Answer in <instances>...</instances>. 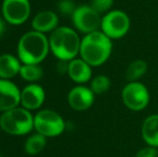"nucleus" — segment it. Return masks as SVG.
Returning a JSON list of instances; mask_svg holds the SVG:
<instances>
[{
	"label": "nucleus",
	"instance_id": "nucleus-10",
	"mask_svg": "<svg viewBox=\"0 0 158 157\" xmlns=\"http://www.w3.org/2000/svg\"><path fill=\"white\" fill-rule=\"evenodd\" d=\"M21 103V90L13 82L0 79V111L14 109Z\"/></svg>",
	"mask_w": 158,
	"mask_h": 157
},
{
	"label": "nucleus",
	"instance_id": "nucleus-4",
	"mask_svg": "<svg viewBox=\"0 0 158 157\" xmlns=\"http://www.w3.org/2000/svg\"><path fill=\"white\" fill-rule=\"evenodd\" d=\"M0 127L6 134L23 136L32 130L33 118L29 110L16 107L1 114Z\"/></svg>",
	"mask_w": 158,
	"mask_h": 157
},
{
	"label": "nucleus",
	"instance_id": "nucleus-19",
	"mask_svg": "<svg viewBox=\"0 0 158 157\" xmlns=\"http://www.w3.org/2000/svg\"><path fill=\"white\" fill-rule=\"evenodd\" d=\"M19 76L28 82H35L43 76V70L37 64H24L19 70Z\"/></svg>",
	"mask_w": 158,
	"mask_h": 157
},
{
	"label": "nucleus",
	"instance_id": "nucleus-5",
	"mask_svg": "<svg viewBox=\"0 0 158 157\" xmlns=\"http://www.w3.org/2000/svg\"><path fill=\"white\" fill-rule=\"evenodd\" d=\"M64 118L52 110H42L33 118V128L44 137H57L64 130Z\"/></svg>",
	"mask_w": 158,
	"mask_h": 157
},
{
	"label": "nucleus",
	"instance_id": "nucleus-17",
	"mask_svg": "<svg viewBox=\"0 0 158 157\" xmlns=\"http://www.w3.org/2000/svg\"><path fill=\"white\" fill-rule=\"evenodd\" d=\"M148 71V64L145 60L142 59H137V60L132 61L130 65L128 66L126 70V79L129 82H135L138 81L140 78L144 76Z\"/></svg>",
	"mask_w": 158,
	"mask_h": 157
},
{
	"label": "nucleus",
	"instance_id": "nucleus-14",
	"mask_svg": "<svg viewBox=\"0 0 158 157\" xmlns=\"http://www.w3.org/2000/svg\"><path fill=\"white\" fill-rule=\"evenodd\" d=\"M58 25V16L53 11H42L39 12L32 19L33 30L39 32L53 31Z\"/></svg>",
	"mask_w": 158,
	"mask_h": 157
},
{
	"label": "nucleus",
	"instance_id": "nucleus-8",
	"mask_svg": "<svg viewBox=\"0 0 158 157\" xmlns=\"http://www.w3.org/2000/svg\"><path fill=\"white\" fill-rule=\"evenodd\" d=\"M72 22L77 30L86 35L97 31L101 26L100 14L90 6H77L72 14Z\"/></svg>",
	"mask_w": 158,
	"mask_h": 157
},
{
	"label": "nucleus",
	"instance_id": "nucleus-16",
	"mask_svg": "<svg viewBox=\"0 0 158 157\" xmlns=\"http://www.w3.org/2000/svg\"><path fill=\"white\" fill-rule=\"evenodd\" d=\"M142 137L148 145L158 147V114H153L144 119Z\"/></svg>",
	"mask_w": 158,
	"mask_h": 157
},
{
	"label": "nucleus",
	"instance_id": "nucleus-18",
	"mask_svg": "<svg viewBox=\"0 0 158 157\" xmlns=\"http://www.w3.org/2000/svg\"><path fill=\"white\" fill-rule=\"evenodd\" d=\"M46 137L40 134H35L30 136L25 142V151L29 155H37L45 147Z\"/></svg>",
	"mask_w": 158,
	"mask_h": 157
},
{
	"label": "nucleus",
	"instance_id": "nucleus-7",
	"mask_svg": "<svg viewBox=\"0 0 158 157\" xmlns=\"http://www.w3.org/2000/svg\"><path fill=\"white\" fill-rule=\"evenodd\" d=\"M122 99L128 109L141 111L145 109L150 102V93L141 82H129L122 90Z\"/></svg>",
	"mask_w": 158,
	"mask_h": 157
},
{
	"label": "nucleus",
	"instance_id": "nucleus-6",
	"mask_svg": "<svg viewBox=\"0 0 158 157\" xmlns=\"http://www.w3.org/2000/svg\"><path fill=\"white\" fill-rule=\"evenodd\" d=\"M101 31L112 39H121L129 31L130 19L125 12L119 10L109 11L101 19Z\"/></svg>",
	"mask_w": 158,
	"mask_h": 157
},
{
	"label": "nucleus",
	"instance_id": "nucleus-9",
	"mask_svg": "<svg viewBox=\"0 0 158 157\" xmlns=\"http://www.w3.org/2000/svg\"><path fill=\"white\" fill-rule=\"evenodd\" d=\"M2 15L3 19L12 25L25 23L30 15L29 0H3Z\"/></svg>",
	"mask_w": 158,
	"mask_h": 157
},
{
	"label": "nucleus",
	"instance_id": "nucleus-23",
	"mask_svg": "<svg viewBox=\"0 0 158 157\" xmlns=\"http://www.w3.org/2000/svg\"><path fill=\"white\" fill-rule=\"evenodd\" d=\"M135 157H158V150L154 147H146L141 149L137 154Z\"/></svg>",
	"mask_w": 158,
	"mask_h": 157
},
{
	"label": "nucleus",
	"instance_id": "nucleus-3",
	"mask_svg": "<svg viewBox=\"0 0 158 157\" xmlns=\"http://www.w3.org/2000/svg\"><path fill=\"white\" fill-rule=\"evenodd\" d=\"M50 41V50L59 60L70 61L80 53L81 41L75 30L69 27H57L53 30Z\"/></svg>",
	"mask_w": 158,
	"mask_h": 157
},
{
	"label": "nucleus",
	"instance_id": "nucleus-15",
	"mask_svg": "<svg viewBox=\"0 0 158 157\" xmlns=\"http://www.w3.org/2000/svg\"><path fill=\"white\" fill-rule=\"evenodd\" d=\"M19 59L11 54H3L0 56V79H12L19 74L22 65Z\"/></svg>",
	"mask_w": 158,
	"mask_h": 157
},
{
	"label": "nucleus",
	"instance_id": "nucleus-20",
	"mask_svg": "<svg viewBox=\"0 0 158 157\" xmlns=\"http://www.w3.org/2000/svg\"><path fill=\"white\" fill-rule=\"evenodd\" d=\"M111 87V81L106 76H97L90 82V89L95 95H102Z\"/></svg>",
	"mask_w": 158,
	"mask_h": 157
},
{
	"label": "nucleus",
	"instance_id": "nucleus-22",
	"mask_svg": "<svg viewBox=\"0 0 158 157\" xmlns=\"http://www.w3.org/2000/svg\"><path fill=\"white\" fill-rule=\"evenodd\" d=\"M58 9L64 15H72L77 6L72 0H60L58 3Z\"/></svg>",
	"mask_w": 158,
	"mask_h": 157
},
{
	"label": "nucleus",
	"instance_id": "nucleus-1",
	"mask_svg": "<svg viewBox=\"0 0 158 157\" xmlns=\"http://www.w3.org/2000/svg\"><path fill=\"white\" fill-rule=\"evenodd\" d=\"M112 52V40L102 31L87 34L81 41L80 55L93 67L101 66L109 59Z\"/></svg>",
	"mask_w": 158,
	"mask_h": 157
},
{
	"label": "nucleus",
	"instance_id": "nucleus-12",
	"mask_svg": "<svg viewBox=\"0 0 158 157\" xmlns=\"http://www.w3.org/2000/svg\"><path fill=\"white\" fill-rule=\"evenodd\" d=\"M45 93L38 84H30L21 92V105L27 110L39 109L44 102Z\"/></svg>",
	"mask_w": 158,
	"mask_h": 157
},
{
	"label": "nucleus",
	"instance_id": "nucleus-24",
	"mask_svg": "<svg viewBox=\"0 0 158 157\" xmlns=\"http://www.w3.org/2000/svg\"><path fill=\"white\" fill-rule=\"evenodd\" d=\"M4 29H6V25H4V22L2 21L1 19H0V36H1V35L3 34Z\"/></svg>",
	"mask_w": 158,
	"mask_h": 157
},
{
	"label": "nucleus",
	"instance_id": "nucleus-11",
	"mask_svg": "<svg viewBox=\"0 0 158 157\" xmlns=\"http://www.w3.org/2000/svg\"><path fill=\"white\" fill-rule=\"evenodd\" d=\"M95 101V94L86 86H75L69 92L68 102L72 109L77 111H84L89 109Z\"/></svg>",
	"mask_w": 158,
	"mask_h": 157
},
{
	"label": "nucleus",
	"instance_id": "nucleus-2",
	"mask_svg": "<svg viewBox=\"0 0 158 157\" xmlns=\"http://www.w3.org/2000/svg\"><path fill=\"white\" fill-rule=\"evenodd\" d=\"M50 51V41L39 31L26 32L22 36L17 45V54L23 64H37L44 60Z\"/></svg>",
	"mask_w": 158,
	"mask_h": 157
},
{
	"label": "nucleus",
	"instance_id": "nucleus-21",
	"mask_svg": "<svg viewBox=\"0 0 158 157\" xmlns=\"http://www.w3.org/2000/svg\"><path fill=\"white\" fill-rule=\"evenodd\" d=\"M114 0H92V6L94 10L97 11L98 13H108L110 9L112 8Z\"/></svg>",
	"mask_w": 158,
	"mask_h": 157
},
{
	"label": "nucleus",
	"instance_id": "nucleus-13",
	"mask_svg": "<svg viewBox=\"0 0 158 157\" xmlns=\"http://www.w3.org/2000/svg\"><path fill=\"white\" fill-rule=\"evenodd\" d=\"M92 66L82 58H74L68 63V72L71 80L77 83H86L92 79Z\"/></svg>",
	"mask_w": 158,
	"mask_h": 157
}]
</instances>
